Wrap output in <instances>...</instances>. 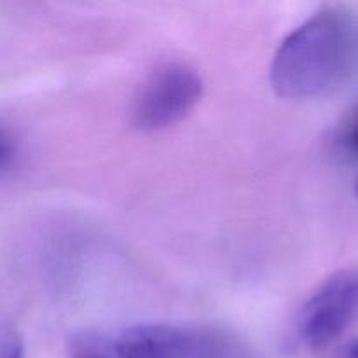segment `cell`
<instances>
[{
	"label": "cell",
	"instance_id": "cell-1",
	"mask_svg": "<svg viewBox=\"0 0 358 358\" xmlns=\"http://www.w3.org/2000/svg\"><path fill=\"white\" fill-rule=\"evenodd\" d=\"M358 77V13L327 6L311 14L282 41L269 80L285 100L331 96Z\"/></svg>",
	"mask_w": 358,
	"mask_h": 358
},
{
	"label": "cell",
	"instance_id": "cell-2",
	"mask_svg": "<svg viewBox=\"0 0 358 358\" xmlns=\"http://www.w3.org/2000/svg\"><path fill=\"white\" fill-rule=\"evenodd\" d=\"M121 358H259L233 332L203 324H140L115 338Z\"/></svg>",
	"mask_w": 358,
	"mask_h": 358
},
{
	"label": "cell",
	"instance_id": "cell-3",
	"mask_svg": "<svg viewBox=\"0 0 358 358\" xmlns=\"http://www.w3.org/2000/svg\"><path fill=\"white\" fill-rule=\"evenodd\" d=\"M205 91L201 76L185 62H163L140 83L131 103V122L140 131H159L187 117Z\"/></svg>",
	"mask_w": 358,
	"mask_h": 358
},
{
	"label": "cell",
	"instance_id": "cell-4",
	"mask_svg": "<svg viewBox=\"0 0 358 358\" xmlns=\"http://www.w3.org/2000/svg\"><path fill=\"white\" fill-rule=\"evenodd\" d=\"M358 320V269H341L311 292L296 320L297 339L310 350L334 345Z\"/></svg>",
	"mask_w": 358,
	"mask_h": 358
},
{
	"label": "cell",
	"instance_id": "cell-5",
	"mask_svg": "<svg viewBox=\"0 0 358 358\" xmlns=\"http://www.w3.org/2000/svg\"><path fill=\"white\" fill-rule=\"evenodd\" d=\"M69 358H121L114 345H107L98 336L80 334L72 338L69 345Z\"/></svg>",
	"mask_w": 358,
	"mask_h": 358
},
{
	"label": "cell",
	"instance_id": "cell-6",
	"mask_svg": "<svg viewBox=\"0 0 358 358\" xmlns=\"http://www.w3.org/2000/svg\"><path fill=\"white\" fill-rule=\"evenodd\" d=\"M17 157H20V142L16 135L3 124L0 131V173L2 177H6L16 166Z\"/></svg>",
	"mask_w": 358,
	"mask_h": 358
},
{
	"label": "cell",
	"instance_id": "cell-7",
	"mask_svg": "<svg viewBox=\"0 0 358 358\" xmlns=\"http://www.w3.org/2000/svg\"><path fill=\"white\" fill-rule=\"evenodd\" d=\"M338 145L345 152L358 157V107L353 108L338 128Z\"/></svg>",
	"mask_w": 358,
	"mask_h": 358
},
{
	"label": "cell",
	"instance_id": "cell-8",
	"mask_svg": "<svg viewBox=\"0 0 358 358\" xmlns=\"http://www.w3.org/2000/svg\"><path fill=\"white\" fill-rule=\"evenodd\" d=\"M0 358H24L23 338L9 322H3L0 331Z\"/></svg>",
	"mask_w": 358,
	"mask_h": 358
},
{
	"label": "cell",
	"instance_id": "cell-9",
	"mask_svg": "<svg viewBox=\"0 0 358 358\" xmlns=\"http://www.w3.org/2000/svg\"><path fill=\"white\" fill-rule=\"evenodd\" d=\"M334 358H358V338L346 343V345L336 353Z\"/></svg>",
	"mask_w": 358,
	"mask_h": 358
},
{
	"label": "cell",
	"instance_id": "cell-10",
	"mask_svg": "<svg viewBox=\"0 0 358 358\" xmlns=\"http://www.w3.org/2000/svg\"><path fill=\"white\" fill-rule=\"evenodd\" d=\"M355 189H357V196H358V178H357V184H355Z\"/></svg>",
	"mask_w": 358,
	"mask_h": 358
}]
</instances>
